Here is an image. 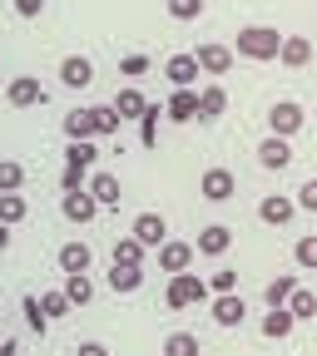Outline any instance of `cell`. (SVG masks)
Listing matches in <instances>:
<instances>
[{
    "label": "cell",
    "instance_id": "obj_41",
    "mask_svg": "<svg viewBox=\"0 0 317 356\" xmlns=\"http://www.w3.org/2000/svg\"><path fill=\"white\" fill-rule=\"evenodd\" d=\"M293 203H297L302 213H317V178H307V184L297 188V198H293Z\"/></svg>",
    "mask_w": 317,
    "mask_h": 356
},
{
    "label": "cell",
    "instance_id": "obj_28",
    "mask_svg": "<svg viewBox=\"0 0 317 356\" xmlns=\"http://www.w3.org/2000/svg\"><path fill=\"white\" fill-rule=\"evenodd\" d=\"M60 267H65L70 277L84 273V267H89V248H84V243H65V248H60Z\"/></svg>",
    "mask_w": 317,
    "mask_h": 356
},
{
    "label": "cell",
    "instance_id": "obj_32",
    "mask_svg": "<svg viewBox=\"0 0 317 356\" xmlns=\"http://www.w3.org/2000/svg\"><path fill=\"white\" fill-rule=\"evenodd\" d=\"M30 208H25V198L20 193H0V222H6V228H10V222H20Z\"/></svg>",
    "mask_w": 317,
    "mask_h": 356
},
{
    "label": "cell",
    "instance_id": "obj_42",
    "mask_svg": "<svg viewBox=\"0 0 317 356\" xmlns=\"http://www.w3.org/2000/svg\"><path fill=\"white\" fill-rule=\"evenodd\" d=\"M119 70H124L129 79H139V74H149V55H124V60H119Z\"/></svg>",
    "mask_w": 317,
    "mask_h": 356
},
{
    "label": "cell",
    "instance_id": "obj_3",
    "mask_svg": "<svg viewBox=\"0 0 317 356\" xmlns=\"http://www.w3.org/2000/svg\"><path fill=\"white\" fill-rule=\"evenodd\" d=\"M6 99H10L15 109H30V104H45V84H40L35 74H15V79L6 84Z\"/></svg>",
    "mask_w": 317,
    "mask_h": 356
},
{
    "label": "cell",
    "instance_id": "obj_30",
    "mask_svg": "<svg viewBox=\"0 0 317 356\" xmlns=\"http://www.w3.org/2000/svg\"><path fill=\"white\" fill-rule=\"evenodd\" d=\"M65 134H70V139H89V134H95L89 109H70V114H65Z\"/></svg>",
    "mask_w": 317,
    "mask_h": 356
},
{
    "label": "cell",
    "instance_id": "obj_18",
    "mask_svg": "<svg viewBox=\"0 0 317 356\" xmlns=\"http://www.w3.org/2000/svg\"><path fill=\"white\" fill-rule=\"evenodd\" d=\"M95 213H100V203L89 198V188L65 193V218H70V222H95Z\"/></svg>",
    "mask_w": 317,
    "mask_h": 356
},
{
    "label": "cell",
    "instance_id": "obj_26",
    "mask_svg": "<svg viewBox=\"0 0 317 356\" xmlns=\"http://www.w3.org/2000/svg\"><path fill=\"white\" fill-rule=\"evenodd\" d=\"M288 332H293V312H288V307H273V312H268V317H263V337L283 341Z\"/></svg>",
    "mask_w": 317,
    "mask_h": 356
},
{
    "label": "cell",
    "instance_id": "obj_11",
    "mask_svg": "<svg viewBox=\"0 0 317 356\" xmlns=\"http://www.w3.org/2000/svg\"><path fill=\"white\" fill-rule=\"evenodd\" d=\"M60 79H65V89H89L95 84V65L84 55H70V60H60Z\"/></svg>",
    "mask_w": 317,
    "mask_h": 356
},
{
    "label": "cell",
    "instance_id": "obj_31",
    "mask_svg": "<svg viewBox=\"0 0 317 356\" xmlns=\"http://www.w3.org/2000/svg\"><path fill=\"white\" fill-rule=\"evenodd\" d=\"M35 302H40V312H45V317H50V322H55V317H65V312H75L65 292H40Z\"/></svg>",
    "mask_w": 317,
    "mask_h": 356
},
{
    "label": "cell",
    "instance_id": "obj_29",
    "mask_svg": "<svg viewBox=\"0 0 317 356\" xmlns=\"http://www.w3.org/2000/svg\"><path fill=\"white\" fill-rule=\"evenodd\" d=\"M114 262H124V267H144V243H139V238H119V243H114Z\"/></svg>",
    "mask_w": 317,
    "mask_h": 356
},
{
    "label": "cell",
    "instance_id": "obj_43",
    "mask_svg": "<svg viewBox=\"0 0 317 356\" xmlns=\"http://www.w3.org/2000/svg\"><path fill=\"white\" fill-rule=\"evenodd\" d=\"M15 10H20V15H40V10H45V0H15Z\"/></svg>",
    "mask_w": 317,
    "mask_h": 356
},
{
    "label": "cell",
    "instance_id": "obj_15",
    "mask_svg": "<svg viewBox=\"0 0 317 356\" xmlns=\"http://www.w3.org/2000/svg\"><path fill=\"white\" fill-rule=\"evenodd\" d=\"M229 248H233V233L223 228V222H208V228L199 233V252L203 257H218V252H229Z\"/></svg>",
    "mask_w": 317,
    "mask_h": 356
},
{
    "label": "cell",
    "instance_id": "obj_5",
    "mask_svg": "<svg viewBox=\"0 0 317 356\" xmlns=\"http://www.w3.org/2000/svg\"><path fill=\"white\" fill-rule=\"evenodd\" d=\"M194 60H199V70H203V74H229L238 55L229 50V44H199V50H194Z\"/></svg>",
    "mask_w": 317,
    "mask_h": 356
},
{
    "label": "cell",
    "instance_id": "obj_8",
    "mask_svg": "<svg viewBox=\"0 0 317 356\" xmlns=\"http://www.w3.org/2000/svg\"><path fill=\"white\" fill-rule=\"evenodd\" d=\"M84 184H89V198H95L100 208H119L124 188H119V178H114V173H89Z\"/></svg>",
    "mask_w": 317,
    "mask_h": 356
},
{
    "label": "cell",
    "instance_id": "obj_44",
    "mask_svg": "<svg viewBox=\"0 0 317 356\" xmlns=\"http://www.w3.org/2000/svg\"><path fill=\"white\" fill-rule=\"evenodd\" d=\"M79 356H109V351H105L100 341H84V346H79Z\"/></svg>",
    "mask_w": 317,
    "mask_h": 356
},
{
    "label": "cell",
    "instance_id": "obj_34",
    "mask_svg": "<svg viewBox=\"0 0 317 356\" xmlns=\"http://www.w3.org/2000/svg\"><path fill=\"white\" fill-rule=\"evenodd\" d=\"M293 287H297L293 277H273V282H268V287H263V302H268V307H283Z\"/></svg>",
    "mask_w": 317,
    "mask_h": 356
},
{
    "label": "cell",
    "instance_id": "obj_9",
    "mask_svg": "<svg viewBox=\"0 0 317 356\" xmlns=\"http://www.w3.org/2000/svg\"><path fill=\"white\" fill-rule=\"evenodd\" d=\"M129 238H139L144 248H159V243H169V222L159 218V213H139L134 218V233Z\"/></svg>",
    "mask_w": 317,
    "mask_h": 356
},
{
    "label": "cell",
    "instance_id": "obj_17",
    "mask_svg": "<svg viewBox=\"0 0 317 356\" xmlns=\"http://www.w3.org/2000/svg\"><path fill=\"white\" fill-rule=\"evenodd\" d=\"M258 163L263 168H288L293 163V144L288 139H263L258 144Z\"/></svg>",
    "mask_w": 317,
    "mask_h": 356
},
{
    "label": "cell",
    "instance_id": "obj_19",
    "mask_svg": "<svg viewBox=\"0 0 317 356\" xmlns=\"http://www.w3.org/2000/svg\"><path fill=\"white\" fill-rule=\"evenodd\" d=\"M109 287H114V292H139V287H144V267L109 262Z\"/></svg>",
    "mask_w": 317,
    "mask_h": 356
},
{
    "label": "cell",
    "instance_id": "obj_39",
    "mask_svg": "<svg viewBox=\"0 0 317 356\" xmlns=\"http://www.w3.org/2000/svg\"><path fill=\"white\" fill-rule=\"evenodd\" d=\"M293 257H297V267H317V238H297Z\"/></svg>",
    "mask_w": 317,
    "mask_h": 356
},
{
    "label": "cell",
    "instance_id": "obj_45",
    "mask_svg": "<svg viewBox=\"0 0 317 356\" xmlns=\"http://www.w3.org/2000/svg\"><path fill=\"white\" fill-rule=\"evenodd\" d=\"M0 356H15V337H6V341H0Z\"/></svg>",
    "mask_w": 317,
    "mask_h": 356
},
{
    "label": "cell",
    "instance_id": "obj_37",
    "mask_svg": "<svg viewBox=\"0 0 317 356\" xmlns=\"http://www.w3.org/2000/svg\"><path fill=\"white\" fill-rule=\"evenodd\" d=\"M20 312H25V322H30V327H35V332L45 337V327H50V317H45V312H40V302H35V297H25V302H20Z\"/></svg>",
    "mask_w": 317,
    "mask_h": 356
},
{
    "label": "cell",
    "instance_id": "obj_21",
    "mask_svg": "<svg viewBox=\"0 0 317 356\" xmlns=\"http://www.w3.org/2000/svg\"><path fill=\"white\" fill-rule=\"evenodd\" d=\"M278 60H283L288 70H302V65L312 60V44H307L302 35H288V40H283V50H278Z\"/></svg>",
    "mask_w": 317,
    "mask_h": 356
},
{
    "label": "cell",
    "instance_id": "obj_35",
    "mask_svg": "<svg viewBox=\"0 0 317 356\" xmlns=\"http://www.w3.org/2000/svg\"><path fill=\"white\" fill-rule=\"evenodd\" d=\"M89 119H95V134H119V114H114L109 104H100V109H89Z\"/></svg>",
    "mask_w": 317,
    "mask_h": 356
},
{
    "label": "cell",
    "instance_id": "obj_20",
    "mask_svg": "<svg viewBox=\"0 0 317 356\" xmlns=\"http://www.w3.org/2000/svg\"><path fill=\"white\" fill-rule=\"evenodd\" d=\"M223 109H229V89H223V84L199 89V119H218Z\"/></svg>",
    "mask_w": 317,
    "mask_h": 356
},
{
    "label": "cell",
    "instance_id": "obj_4",
    "mask_svg": "<svg viewBox=\"0 0 317 356\" xmlns=\"http://www.w3.org/2000/svg\"><path fill=\"white\" fill-rule=\"evenodd\" d=\"M268 124H273V139H293V134L302 129V109L293 99H278L273 109H268Z\"/></svg>",
    "mask_w": 317,
    "mask_h": 356
},
{
    "label": "cell",
    "instance_id": "obj_36",
    "mask_svg": "<svg viewBox=\"0 0 317 356\" xmlns=\"http://www.w3.org/2000/svg\"><path fill=\"white\" fill-rule=\"evenodd\" d=\"M169 15L173 20H199L203 15V0H169Z\"/></svg>",
    "mask_w": 317,
    "mask_h": 356
},
{
    "label": "cell",
    "instance_id": "obj_38",
    "mask_svg": "<svg viewBox=\"0 0 317 356\" xmlns=\"http://www.w3.org/2000/svg\"><path fill=\"white\" fill-rule=\"evenodd\" d=\"M208 292H238V273H233V267L213 273V277H208Z\"/></svg>",
    "mask_w": 317,
    "mask_h": 356
},
{
    "label": "cell",
    "instance_id": "obj_2",
    "mask_svg": "<svg viewBox=\"0 0 317 356\" xmlns=\"http://www.w3.org/2000/svg\"><path fill=\"white\" fill-rule=\"evenodd\" d=\"M199 297H208V282L199 277V273H173L169 277V292H164V302L178 312V307H194Z\"/></svg>",
    "mask_w": 317,
    "mask_h": 356
},
{
    "label": "cell",
    "instance_id": "obj_16",
    "mask_svg": "<svg viewBox=\"0 0 317 356\" xmlns=\"http://www.w3.org/2000/svg\"><path fill=\"white\" fill-rule=\"evenodd\" d=\"M164 74H169L173 89H189V84L199 79V60H194V55H173V60L164 65Z\"/></svg>",
    "mask_w": 317,
    "mask_h": 356
},
{
    "label": "cell",
    "instance_id": "obj_14",
    "mask_svg": "<svg viewBox=\"0 0 317 356\" xmlns=\"http://www.w3.org/2000/svg\"><path fill=\"white\" fill-rule=\"evenodd\" d=\"M164 114H169V119H178V124L199 119V95H194V89H173L169 104H164Z\"/></svg>",
    "mask_w": 317,
    "mask_h": 356
},
{
    "label": "cell",
    "instance_id": "obj_7",
    "mask_svg": "<svg viewBox=\"0 0 317 356\" xmlns=\"http://www.w3.org/2000/svg\"><path fill=\"white\" fill-rule=\"evenodd\" d=\"M199 188H203V198H208V203H229L238 184H233V173H229V168H208V173L199 178Z\"/></svg>",
    "mask_w": 317,
    "mask_h": 356
},
{
    "label": "cell",
    "instance_id": "obj_24",
    "mask_svg": "<svg viewBox=\"0 0 317 356\" xmlns=\"http://www.w3.org/2000/svg\"><path fill=\"white\" fill-rule=\"evenodd\" d=\"M164 356H199V332H169Z\"/></svg>",
    "mask_w": 317,
    "mask_h": 356
},
{
    "label": "cell",
    "instance_id": "obj_27",
    "mask_svg": "<svg viewBox=\"0 0 317 356\" xmlns=\"http://www.w3.org/2000/svg\"><path fill=\"white\" fill-rule=\"evenodd\" d=\"M20 188H25V163L0 159V193H20Z\"/></svg>",
    "mask_w": 317,
    "mask_h": 356
},
{
    "label": "cell",
    "instance_id": "obj_10",
    "mask_svg": "<svg viewBox=\"0 0 317 356\" xmlns=\"http://www.w3.org/2000/svg\"><path fill=\"white\" fill-rule=\"evenodd\" d=\"M243 317H248V302L233 297V292H218V302H213V322H218V327H243Z\"/></svg>",
    "mask_w": 317,
    "mask_h": 356
},
{
    "label": "cell",
    "instance_id": "obj_23",
    "mask_svg": "<svg viewBox=\"0 0 317 356\" xmlns=\"http://www.w3.org/2000/svg\"><path fill=\"white\" fill-rule=\"evenodd\" d=\"M95 159H100V149L89 144V139H70V149H65V163H70V168H84V173H89V168H95Z\"/></svg>",
    "mask_w": 317,
    "mask_h": 356
},
{
    "label": "cell",
    "instance_id": "obj_13",
    "mask_svg": "<svg viewBox=\"0 0 317 356\" xmlns=\"http://www.w3.org/2000/svg\"><path fill=\"white\" fill-rule=\"evenodd\" d=\"M109 109L119 114V124H124V119H139V114L149 109V95H144V89H119Z\"/></svg>",
    "mask_w": 317,
    "mask_h": 356
},
{
    "label": "cell",
    "instance_id": "obj_46",
    "mask_svg": "<svg viewBox=\"0 0 317 356\" xmlns=\"http://www.w3.org/2000/svg\"><path fill=\"white\" fill-rule=\"evenodd\" d=\"M10 248V228H6V222H0V252H6Z\"/></svg>",
    "mask_w": 317,
    "mask_h": 356
},
{
    "label": "cell",
    "instance_id": "obj_40",
    "mask_svg": "<svg viewBox=\"0 0 317 356\" xmlns=\"http://www.w3.org/2000/svg\"><path fill=\"white\" fill-rule=\"evenodd\" d=\"M84 178H89L84 168H70V163H65V173H60V193H79V188H84Z\"/></svg>",
    "mask_w": 317,
    "mask_h": 356
},
{
    "label": "cell",
    "instance_id": "obj_12",
    "mask_svg": "<svg viewBox=\"0 0 317 356\" xmlns=\"http://www.w3.org/2000/svg\"><path fill=\"white\" fill-rule=\"evenodd\" d=\"M189 262H194V248L189 243H159V267L173 277V273H189Z\"/></svg>",
    "mask_w": 317,
    "mask_h": 356
},
{
    "label": "cell",
    "instance_id": "obj_6",
    "mask_svg": "<svg viewBox=\"0 0 317 356\" xmlns=\"http://www.w3.org/2000/svg\"><path fill=\"white\" fill-rule=\"evenodd\" d=\"M258 218L268 222V228H288V222L297 218V203L283 198V193H273V198H263V203H258Z\"/></svg>",
    "mask_w": 317,
    "mask_h": 356
},
{
    "label": "cell",
    "instance_id": "obj_1",
    "mask_svg": "<svg viewBox=\"0 0 317 356\" xmlns=\"http://www.w3.org/2000/svg\"><path fill=\"white\" fill-rule=\"evenodd\" d=\"M278 50H283L278 30L248 25V30H238V50H233V55H243V60H278Z\"/></svg>",
    "mask_w": 317,
    "mask_h": 356
},
{
    "label": "cell",
    "instance_id": "obj_25",
    "mask_svg": "<svg viewBox=\"0 0 317 356\" xmlns=\"http://www.w3.org/2000/svg\"><path fill=\"white\" fill-rule=\"evenodd\" d=\"M159 114H164V104H154V99H149V109L139 114V144H144V149L159 144Z\"/></svg>",
    "mask_w": 317,
    "mask_h": 356
},
{
    "label": "cell",
    "instance_id": "obj_33",
    "mask_svg": "<svg viewBox=\"0 0 317 356\" xmlns=\"http://www.w3.org/2000/svg\"><path fill=\"white\" fill-rule=\"evenodd\" d=\"M65 297H70V307H84L89 297H95V287H89V277H84V273H75V277L65 282Z\"/></svg>",
    "mask_w": 317,
    "mask_h": 356
},
{
    "label": "cell",
    "instance_id": "obj_22",
    "mask_svg": "<svg viewBox=\"0 0 317 356\" xmlns=\"http://www.w3.org/2000/svg\"><path fill=\"white\" fill-rule=\"evenodd\" d=\"M283 307H288V312H293V322H312V317H317V297H312V292H307V287H293V292H288V302H283Z\"/></svg>",
    "mask_w": 317,
    "mask_h": 356
}]
</instances>
